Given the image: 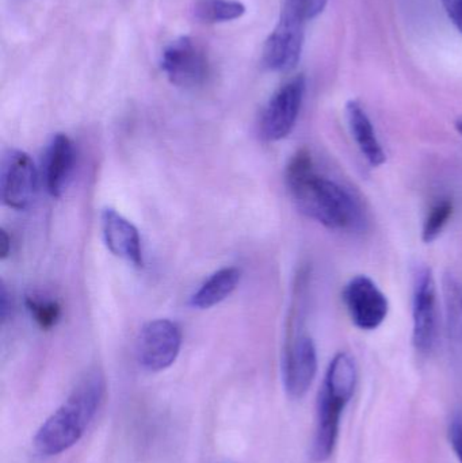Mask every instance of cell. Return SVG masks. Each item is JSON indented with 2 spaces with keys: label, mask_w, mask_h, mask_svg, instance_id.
Masks as SVG:
<instances>
[{
  "label": "cell",
  "mask_w": 462,
  "mask_h": 463,
  "mask_svg": "<svg viewBox=\"0 0 462 463\" xmlns=\"http://www.w3.org/2000/svg\"><path fill=\"white\" fill-rule=\"evenodd\" d=\"M0 241H2V245H0V259L5 260L10 256L11 252V237L8 236L7 232L2 231V237H0Z\"/></svg>",
  "instance_id": "25"
},
{
  "label": "cell",
  "mask_w": 462,
  "mask_h": 463,
  "mask_svg": "<svg viewBox=\"0 0 462 463\" xmlns=\"http://www.w3.org/2000/svg\"><path fill=\"white\" fill-rule=\"evenodd\" d=\"M195 16L206 24H222L241 18L246 5L238 0H197Z\"/></svg>",
  "instance_id": "18"
},
{
  "label": "cell",
  "mask_w": 462,
  "mask_h": 463,
  "mask_svg": "<svg viewBox=\"0 0 462 463\" xmlns=\"http://www.w3.org/2000/svg\"><path fill=\"white\" fill-rule=\"evenodd\" d=\"M449 440L458 462L462 463V413L453 416L450 421Z\"/></svg>",
  "instance_id": "22"
},
{
  "label": "cell",
  "mask_w": 462,
  "mask_h": 463,
  "mask_svg": "<svg viewBox=\"0 0 462 463\" xmlns=\"http://www.w3.org/2000/svg\"><path fill=\"white\" fill-rule=\"evenodd\" d=\"M445 309L449 337L455 342L462 343V279L453 272H447L444 277Z\"/></svg>",
  "instance_id": "17"
},
{
  "label": "cell",
  "mask_w": 462,
  "mask_h": 463,
  "mask_svg": "<svg viewBox=\"0 0 462 463\" xmlns=\"http://www.w3.org/2000/svg\"><path fill=\"white\" fill-rule=\"evenodd\" d=\"M453 213H455V203L450 198H441L431 205L422 227V240L425 244H431L438 240L452 220Z\"/></svg>",
  "instance_id": "19"
},
{
  "label": "cell",
  "mask_w": 462,
  "mask_h": 463,
  "mask_svg": "<svg viewBox=\"0 0 462 463\" xmlns=\"http://www.w3.org/2000/svg\"><path fill=\"white\" fill-rule=\"evenodd\" d=\"M349 402L320 388L317 397L316 427L312 442V458L325 462L335 450L344 408Z\"/></svg>",
  "instance_id": "11"
},
{
  "label": "cell",
  "mask_w": 462,
  "mask_h": 463,
  "mask_svg": "<svg viewBox=\"0 0 462 463\" xmlns=\"http://www.w3.org/2000/svg\"><path fill=\"white\" fill-rule=\"evenodd\" d=\"M448 15L462 33V0H444Z\"/></svg>",
  "instance_id": "23"
},
{
  "label": "cell",
  "mask_w": 462,
  "mask_h": 463,
  "mask_svg": "<svg viewBox=\"0 0 462 463\" xmlns=\"http://www.w3.org/2000/svg\"><path fill=\"white\" fill-rule=\"evenodd\" d=\"M438 326L437 283L430 267H420L414 278L412 293V345L420 354L433 350Z\"/></svg>",
  "instance_id": "6"
},
{
  "label": "cell",
  "mask_w": 462,
  "mask_h": 463,
  "mask_svg": "<svg viewBox=\"0 0 462 463\" xmlns=\"http://www.w3.org/2000/svg\"><path fill=\"white\" fill-rule=\"evenodd\" d=\"M241 271L238 267H224L213 272L190 299V305L195 309H211L222 304L238 288Z\"/></svg>",
  "instance_id": "15"
},
{
  "label": "cell",
  "mask_w": 462,
  "mask_h": 463,
  "mask_svg": "<svg viewBox=\"0 0 462 463\" xmlns=\"http://www.w3.org/2000/svg\"><path fill=\"white\" fill-rule=\"evenodd\" d=\"M38 174L32 157L24 151L13 149L2 163V200L14 211H24L37 194Z\"/></svg>",
  "instance_id": "9"
},
{
  "label": "cell",
  "mask_w": 462,
  "mask_h": 463,
  "mask_svg": "<svg viewBox=\"0 0 462 463\" xmlns=\"http://www.w3.org/2000/svg\"><path fill=\"white\" fill-rule=\"evenodd\" d=\"M168 80L182 89L203 86L211 75V62L205 51L193 38L181 37L165 46L160 60Z\"/></svg>",
  "instance_id": "5"
},
{
  "label": "cell",
  "mask_w": 462,
  "mask_h": 463,
  "mask_svg": "<svg viewBox=\"0 0 462 463\" xmlns=\"http://www.w3.org/2000/svg\"><path fill=\"white\" fill-rule=\"evenodd\" d=\"M181 347L182 331L178 324L167 318L149 321L138 334V362L148 372H162L176 361Z\"/></svg>",
  "instance_id": "8"
},
{
  "label": "cell",
  "mask_w": 462,
  "mask_h": 463,
  "mask_svg": "<svg viewBox=\"0 0 462 463\" xmlns=\"http://www.w3.org/2000/svg\"><path fill=\"white\" fill-rule=\"evenodd\" d=\"M350 320L361 331L379 328L390 313V301L384 291L368 275H357L342 293Z\"/></svg>",
  "instance_id": "7"
},
{
  "label": "cell",
  "mask_w": 462,
  "mask_h": 463,
  "mask_svg": "<svg viewBox=\"0 0 462 463\" xmlns=\"http://www.w3.org/2000/svg\"><path fill=\"white\" fill-rule=\"evenodd\" d=\"M358 370L349 353H338L328 364L322 388L350 402L357 386Z\"/></svg>",
  "instance_id": "16"
},
{
  "label": "cell",
  "mask_w": 462,
  "mask_h": 463,
  "mask_svg": "<svg viewBox=\"0 0 462 463\" xmlns=\"http://www.w3.org/2000/svg\"><path fill=\"white\" fill-rule=\"evenodd\" d=\"M288 190L298 211L330 231H353L363 222L357 198L339 182L317 173L306 148L290 157L287 165Z\"/></svg>",
  "instance_id": "1"
},
{
  "label": "cell",
  "mask_w": 462,
  "mask_h": 463,
  "mask_svg": "<svg viewBox=\"0 0 462 463\" xmlns=\"http://www.w3.org/2000/svg\"><path fill=\"white\" fill-rule=\"evenodd\" d=\"M102 372L90 370L76 383L64 404L54 411L38 430L34 448L41 456L53 457L70 450L80 440L105 397Z\"/></svg>",
  "instance_id": "2"
},
{
  "label": "cell",
  "mask_w": 462,
  "mask_h": 463,
  "mask_svg": "<svg viewBox=\"0 0 462 463\" xmlns=\"http://www.w3.org/2000/svg\"><path fill=\"white\" fill-rule=\"evenodd\" d=\"M306 95V78L295 76L284 84L263 109L259 135L263 141L277 143L295 129Z\"/></svg>",
  "instance_id": "4"
},
{
  "label": "cell",
  "mask_w": 462,
  "mask_h": 463,
  "mask_svg": "<svg viewBox=\"0 0 462 463\" xmlns=\"http://www.w3.org/2000/svg\"><path fill=\"white\" fill-rule=\"evenodd\" d=\"M75 146L64 133H56L46 146L43 181L52 197H61L75 168Z\"/></svg>",
  "instance_id": "13"
},
{
  "label": "cell",
  "mask_w": 462,
  "mask_h": 463,
  "mask_svg": "<svg viewBox=\"0 0 462 463\" xmlns=\"http://www.w3.org/2000/svg\"><path fill=\"white\" fill-rule=\"evenodd\" d=\"M11 312V302L10 296H8L7 288L5 286H2V291H0V318L2 323L5 324L8 320V316Z\"/></svg>",
  "instance_id": "24"
},
{
  "label": "cell",
  "mask_w": 462,
  "mask_h": 463,
  "mask_svg": "<svg viewBox=\"0 0 462 463\" xmlns=\"http://www.w3.org/2000/svg\"><path fill=\"white\" fill-rule=\"evenodd\" d=\"M100 228L106 247L117 258L136 267H143V245L137 228L121 213L108 208L100 214Z\"/></svg>",
  "instance_id": "12"
},
{
  "label": "cell",
  "mask_w": 462,
  "mask_h": 463,
  "mask_svg": "<svg viewBox=\"0 0 462 463\" xmlns=\"http://www.w3.org/2000/svg\"><path fill=\"white\" fill-rule=\"evenodd\" d=\"M456 129H457V132L462 136V117L456 121Z\"/></svg>",
  "instance_id": "26"
},
{
  "label": "cell",
  "mask_w": 462,
  "mask_h": 463,
  "mask_svg": "<svg viewBox=\"0 0 462 463\" xmlns=\"http://www.w3.org/2000/svg\"><path fill=\"white\" fill-rule=\"evenodd\" d=\"M347 124L354 138L355 146L372 167H380L387 163V152L382 148L373 122L358 100H349L346 105Z\"/></svg>",
  "instance_id": "14"
},
{
  "label": "cell",
  "mask_w": 462,
  "mask_h": 463,
  "mask_svg": "<svg viewBox=\"0 0 462 463\" xmlns=\"http://www.w3.org/2000/svg\"><path fill=\"white\" fill-rule=\"evenodd\" d=\"M325 5L327 0H285L281 13L306 24L322 14Z\"/></svg>",
  "instance_id": "21"
},
{
  "label": "cell",
  "mask_w": 462,
  "mask_h": 463,
  "mask_svg": "<svg viewBox=\"0 0 462 463\" xmlns=\"http://www.w3.org/2000/svg\"><path fill=\"white\" fill-rule=\"evenodd\" d=\"M24 304L33 320L42 331H51L61 317V305L56 299L43 298L38 294H32L26 297Z\"/></svg>",
  "instance_id": "20"
},
{
  "label": "cell",
  "mask_w": 462,
  "mask_h": 463,
  "mask_svg": "<svg viewBox=\"0 0 462 463\" xmlns=\"http://www.w3.org/2000/svg\"><path fill=\"white\" fill-rule=\"evenodd\" d=\"M298 307H293L290 326L282 356V378L292 399L308 393L317 373V351L314 339L298 324Z\"/></svg>",
  "instance_id": "3"
},
{
  "label": "cell",
  "mask_w": 462,
  "mask_h": 463,
  "mask_svg": "<svg viewBox=\"0 0 462 463\" xmlns=\"http://www.w3.org/2000/svg\"><path fill=\"white\" fill-rule=\"evenodd\" d=\"M306 24L282 14L263 48V64L276 72H288L300 61Z\"/></svg>",
  "instance_id": "10"
}]
</instances>
